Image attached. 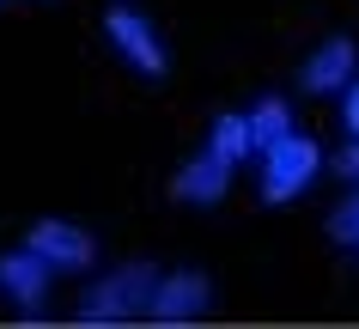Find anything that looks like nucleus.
Listing matches in <instances>:
<instances>
[{"instance_id":"obj_1","label":"nucleus","mask_w":359,"mask_h":329,"mask_svg":"<svg viewBox=\"0 0 359 329\" xmlns=\"http://www.w3.org/2000/svg\"><path fill=\"white\" fill-rule=\"evenodd\" d=\"M152 287H158V269H152V262H122L116 274H104V281L79 299V323H128V317L147 311Z\"/></svg>"},{"instance_id":"obj_2","label":"nucleus","mask_w":359,"mask_h":329,"mask_svg":"<svg viewBox=\"0 0 359 329\" xmlns=\"http://www.w3.org/2000/svg\"><path fill=\"white\" fill-rule=\"evenodd\" d=\"M317 171H323V147H317L311 135H299V128H292L286 140H274V147L262 153V201H274V208H280V201L304 195L311 183H317Z\"/></svg>"},{"instance_id":"obj_3","label":"nucleus","mask_w":359,"mask_h":329,"mask_svg":"<svg viewBox=\"0 0 359 329\" xmlns=\"http://www.w3.org/2000/svg\"><path fill=\"white\" fill-rule=\"evenodd\" d=\"M104 31H110L116 55L128 61L140 79H165V74H170V49L158 43V31H152V19L140 13V6H128V0H110V13H104Z\"/></svg>"},{"instance_id":"obj_4","label":"nucleus","mask_w":359,"mask_h":329,"mask_svg":"<svg viewBox=\"0 0 359 329\" xmlns=\"http://www.w3.org/2000/svg\"><path fill=\"white\" fill-rule=\"evenodd\" d=\"M208 305H213V281L201 269H177V274H158V287L147 299V317L152 323H195Z\"/></svg>"},{"instance_id":"obj_5","label":"nucleus","mask_w":359,"mask_h":329,"mask_svg":"<svg viewBox=\"0 0 359 329\" xmlns=\"http://www.w3.org/2000/svg\"><path fill=\"white\" fill-rule=\"evenodd\" d=\"M31 250L49 262L55 274H74V269H92V256H97V244L79 226H67V220H37L31 226V238H25Z\"/></svg>"},{"instance_id":"obj_6","label":"nucleus","mask_w":359,"mask_h":329,"mask_svg":"<svg viewBox=\"0 0 359 329\" xmlns=\"http://www.w3.org/2000/svg\"><path fill=\"white\" fill-rule=\"evenodd\" d=\"M353 74H359V43L353 37H329V43H317L311 61L299 67V86L311 98H329V92H341Z\"/></svg>"},{"instance_id":"obj_7","label":"nucleus","mask_w":359,"mask_h":329,"mask_svg":"<svg viewBox=\"0 0 359 329\" xmlns=\"http://www.w3.org/2000/svg\"><path fill=\"white\" fill-rule=\"evenodd\" d=\"M49 262H43L31 244H19V250H6L0 256V293L13 299V305H25V311H37L43 305V293H49Z\"/></svg>"},{"instance_id":"obj_8","label":"nucleus","mask_w":359,"mask_h":329,"mask_svg":"<svg viewBox=\"0 0 359 329\" xmlns=\"http://www.w3.org/2000/svg\"><path fill=\"white\" fill-rule=\"evenodd\" d=\"M226 189H231V165L213 159V153H195L189 165L177 171V183H170V195H177V201H195V208H213Z\"/></svg>"},{"instance_id":"obj_9","label":"nucleus","mask_w":359,"mask_h":329,"mask_svg":"<svg viewBox=\"0 0 359 329\" xmlns=\"http://www.w3.org/2000/svg\"><path fill=\"white\" fill-rule=\"evenodd\" d=\"M244 122H250V147H256V153H268L274 140H286L292 128H299V122H292V104H286V98H274V92L256 98V104L244 110Z\"/></svg>"},{"instance_id":"obj_10","label":"nucleus","mask_w":359,"mask_h":329,"mask_svg":"<svg viewBox=\"0 0 359 329\" xmlns=\"http://www.w3.org/2000/svg\"><path fill=\"white\" fill-rule=\"evenodd\" d=\"M208 153H213V159H226L231 171H238V165L256 153V147H250V122H244V116H219V122L208 128Z\"/></svg>"},{"instance_id":"obj_11","label":"nucleus","mask_w":359,"mask_h":329,"mask_svg":"<svg viewBox=\"0 0 359 329\" xmlns=\"http://www.w3.org/2000/svg\"><path fill=\"white\" fill-rule=\"evenodd\" d=\"M329 238H335L341 250H359V183H353V195L329 213Z\"/></svg>"},{"instance_id":"obj_12","label":"nucleus","mask_w":359,"mask_h":329,"mask_svg":"<svg viewBox=\"0 0 359 329\" xmlns=\"http://www.w3.org/2000/svg\"><path fill=\"white\" fill-rule=\"evenodd\" d=\"M341 128H347V140H359V74L341 86Z\"/></svg>"},{"instance_id":"obj_13","label":"nucleus","mask_w":359,"mask_h":329,"mask_svg":"<svg viewBox=\"0 0 359 329\" xmlns=\"http://www.w3.org/2000/svg\"><path fill=\"white\" fill-rule=\"evenodd\" d=\"M335 177H347V183H359V140H347L335 153Z\"/></svg>"},{"instance_id":"obj_14","label":"nucleus","mask_w":359,"mask_h":329,"mask_svg":"<svg viewBox=\"0 0 359 329\" xmlns=\"http://www.w3.org/2000/svg\"><path fill=\"white\" fill-rule=\"evenodd\" d=\"M353 256H359V250H353Z\"/></svg>"}]
</instances>
